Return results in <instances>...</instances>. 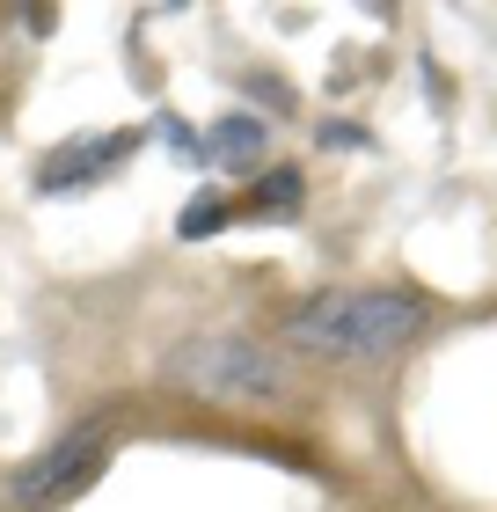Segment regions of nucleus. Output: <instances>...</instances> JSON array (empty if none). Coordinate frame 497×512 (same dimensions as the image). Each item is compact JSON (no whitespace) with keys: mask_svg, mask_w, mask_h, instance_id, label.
<instances>
[{"mask_svg":"<svg viewBox=\"0 0 497 512\" xmlns=\"http://www.w3.org/2000/svg\"><path fill=\"white\" fill-rule=\"evenodd\" d=\"M424 330H432V308L402 286H329L307 308H293L286 344L329 366H381L395 352H410Z\"/></svg>","mask_w":497,"mask_h":512,"instance_id":"f257e3e1","label":"nucleus"},{"mask_svg":"<svg viewBox=\"0 0 497 512\" xmlns=\"http://www.w3.org/2000/svg\"><path fill=\"white\" fill-rule=\"evenodd\" d=\"M161 381L198 395V403H220V410H271L278 395H293V359L242 330H205V337H183L161 359Z\"/></svg>","mask_w":497,"mask_h":512,"instance_id":"f03ea898","label":"nucleus"},{"mask_svg":"<svg viewBox=\"0 0 497 512\" xmlns=\"http://www.w3.org/2000/svg\"><path fill=\"white\" fill-rule=\"evenodd\" d=\"M103 461H110V425H74L66 439H52L30 469H15V512L66 505L74 491H88V483L103 476Z\"/></svg>","mask_w":497,"mask_h":512,"instance_id":"7ed1b4c3","label":"nucleus"},{"mask_svg":"<svg viewBox=\"0 0 497 512\" xmlns=\"http://www.w3.org/2000/svg\"><path fill=\"white\" fill-rule=\"evenodd\" d=\"M132 147H139V132H110V139H81V147H59V154L37 169V191H44V198H59V191H81V183L110 176V161H125Z\"/></svg>","mask_w":497,"mask_h":512,"instance_id":"20e7f679","label":"nucleus"},{"mask_svg":"<svg viewBox=\"0 0 497 512\" xmlns=\"http://www.w3.org/2000/svg\"><path fill=\"white\" fill-rule=\"evenodd\" d=\"M212 154H220V169H264V154H271L264 118H249V110H220V125H212Z\"/></svg>","mask_w":497,"mask_h":512,"instance_id":"39448f33","label":"nucleus"},{"mask_svg":"<svg viewBox=\"0 0 497 512\" xmlns=\"http://www.w3.org/2000/svg\"><path fill=\"white\" fill-rule=\"evenodd\" d=\"M227 213H234V205H227L220 191H198L191 205H183V220H176V242H212V235L227 227Z\"/></svg>","mask_w":497,"mask_h":512,"instance_id":"423d86ee","label":"nucleus"},{"mask_svg":"<svg viewBox=\"0 0 497 512\" xmlns=\"http://www.w3.org/2000/svg\"><path fill=\"white\" fill-rule=\"evenodd\" d=\"M256 205H264V213H278V205H300V176L293 169H278V176H256Z\"/></svg>","mask_w":497,"mask_h":512,"instance_id":"0eeeda50","label":"nucleus"},{"mask_svg":"<svg viewBox=\"0 0 497 512\" xmlns=\"http://www.w3.org/2000/svg\"><path fill=\"white\" fill-rule=\"evenodd\" d=\"M161 139H169V147H176L183 161H198V132L183 125V118H161Z\"/></svg>","mask_w":497,"mask_h":512,"instance_id":"6e6552de","label":"nucleus"},{"mask_svg":"<svg viewBox=\"0 0 497 512\" xmlns=\"http://www.w3.org/2000/svg\"><path fill=\"white\" fill-rule=\"evenodd\" d=\"M322 147H366V132H359V125H337V118H329V125H322Z\"/></svg>","mask_w":497,"mask_h":512,"instance_id":"1a4fd4ad","label":"nucleus"}]
</instances>
